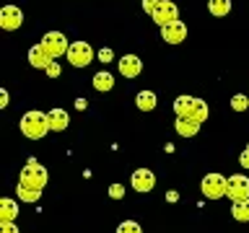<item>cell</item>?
<instances>
[{"instance_id": "obj_2", "label": "cell", "mask_w": 249, "mask_h": 233, "mask_svg": "<svg viewBox=\"0 0 249 233\" xmlns=\"http://www.w3.org/2000/svg\"><path fill=\"white\" fill-rule=\"evenodd\" d=\"M174 114L177 116H190V119L205 122L208 119V104L195 96H177L174 101Z\"/></svg>"}, {"instance_id": "obj_19", "label": "cell", "mask_w": 249, "mask_h": 233, "mask_svg": "<svg viewBox=\"0 0 249 233\" xmlns=\"http://www.w3.org/2000/svg\"><path fill=\"white\" fill-rule=\"evenodd\" d=\"M231 215H233V220L247 223V220H249V200H239V202H233Z\"/></svg>"}, {"instance_id": "obj_1", "label": "cell", "mask_w": 249, "mask_h": 233, "mask_svg": "<svg viewBox=\"0 0 249 233\" xmlns=\"http://www.w3.org/2000/svg\"><path fill=\"white\" fill-rule=\"evenodd\" d=\"M21 132L29 140H42L47 132H50V119H47L44 112H26L21 116Z\"/></svg>"}, {"instance_id": "obj_13", "label": "cell", "mask_w": 249, "mask_h": 233, "mask_svg": "<svg viewBox=\"0 0 249 233\" xmlns=\"http://www.w3.org/2000/svg\"><path fill=\"white\" fill-rule=\"evenodd\" d=\"M140 70H143V62H140L138 54H124V57H120V73L124 78H138Z\"/></svg>"}, {"instance_id": "obj_10", "label": "cell", "mask_w": 249, "mask_h": 233, "mask_svg": "<svg viewBox=\"0 0 249 233\" xmlns=\"http://www.w3.org/2000/svg\"><path fill=\"white\" fill-rule=\"evenodd\" d=\"M161 36L166 44H182L187 39V23L174 21V23H169V26H161Z\"/></svg>"}, {"instance_id": "obj_5", "label": "cell", "mask_w": 249, "mask_h": 233, "mask_svg": "<svg viewBox=\"0 0 249 233\" xmlns=\"http://www.w3.org/2000/svg\"><path fill=\"white\" fill-rule=\"evenodd\" d=\"M96 57L91 50V44L89 42H73L70 44V50H68V62L73 67H86V65H91V60Z\"/></svg>"}, {"instance_id": "obj_6", "label": "cell", "mask_w": 249, "mask_h": 233, "mask_svg": "<svg viewBox=\"0 0 249 233\" xmlns=\"http://www.w3.org/2000/svg\"><path fill=\"white\" fill-rule=\"evenodd\" d=\"M42 47H44V50L52 54L54 60H57L60 54H68V50H70V44H68L65 34H60V31H50V34H44V39H42Z\"/></svg>"}, {"instance_id": "obj_11", "label": "cell", "mask_w": 249, "mask_h": 233, "mask_svg": "<svg viewBox=\"0 0 249 233\" xmlns=\"http://www.w3.org/2000/svg\"><path fill=\"white\" fill-rule=\"evenodd\" d=\"M130 184H132V189H135V192L143 194V192H151L156 186V176H153V171H148V168H138L135 174H132Z\"/></svg>"}, {"instance_id": "obj_31", "label": "cell", "mask_w": 249, "mask_h": 233, "mask_svg": "<svg viewBox=\"0 0 249 233\" xmlns=\"http://www.w3.org/2000/svg\"><path fill=\"white\" fill-rule=\"evenodd\" d=\"M177 197H179L177 192H169V194H166V200H169V202H177Z\"/></svg>"}, {"instance_id": "obj_32", "label": "cell", "mask_w": 249, "mask_h": 233, "mask_svg": "<svg viewBox=\"0 0 249 233\" xmlns=\"http://www.w3.org/2000/svg\"><path fill=\"white\" fill-rule=\"evenodd\" d=\"M247 150H249V145H247Z\"/></svg>"}, {"instance_id": "obj_25", "label": "cell", "mask_w": 249, "mask_h": 233, "mask_svg": "<svg viewBox=\"0 0 249 233\" xmlns=\"http://www.w3.org/2000/svg\"><path fill=\"white\" fill-rule=\"evenodd\" d=\"M159 3H161V0H143V11L153 16V11L159 8Z\"/></svg>"}, {"instance_id": "obj_29", "label": "cell", "mask_w": 249, "mask_h": 233, "mask_svg": "<svg viewBox=\"0 0 249 233\" xmlns=\"http://www.w3.org/2000/svg\"><path fill=\"white\" fill-rule=\"evenodd\" d=\"M241 166H244V168H249V150H244V153H241Z\"/></svg>"}, {"instance_id": "obj_3", "label": "cell", "mask_w": 249, "mask_h": 233, "mask_svg": "<svg viewBox=\"0 0 249 233\" xmlns=\"http://www.w3.org/2000/svg\"><path fill=\"white\" fill-rule=\"evenodd\" d=\"M21 186H29V189H36V192H42L44 189V184H47V168L39 163L36 158H29L26 161V166L21 168Z\"/></svg>"}, {"instance_id": "obj_8", "label": "cell", "mask_w": 249, "mask_h": 233, "mask_svg": "<svg viewBox=\"0 0 249 233\" xmlns=\"http://www.w3.org/2000/svg\"><path fill=\"white\" fill-rule=\"evenodd\" d=\"M226 194H229V200L239 202V200H249V179L247 176H229V186H226Z\"/></svg>"}, {"instance_id": "obj_9", "label": "cell", "mask_w": 249, "mask_h": 233, "mask_svg": "<svg viewBox=\"0 0 249 233\" xmlns=\"http://www.w3.org/2000/svg\"><path fill=\"white\" fill-rule=\"evenodd\" d=\"M21 23H23V13H21V8H16V5H5V8H0V29H5V31H16V29H21Z\"/></svg>"}, {"instance_id": "obj_15", "label": "cell", "mask_w": 249, "mask_h": 233, "mask_svg": "<svg viewBox=\"0 0 249 233\" xmlns=\"http://www.w3.org/2000/svg\"><path fill=\"white\" fill-rule=\"evenodd\" d=\"M47 119H50V130L52 132H62L68 127L70 116H68V112H62V109H52V112H47Z\"/></svg>"}, {"instance_id": "obj_26", "label": "cell", "mask_w": 249, "mask_h": 233, "mask_svg": "<svg viewBox=\"0 0 249 233\" xmlns=\"http://www.w3.org/2000/svg\"><path fill=\"white\" fill-rule=\"evenodd\" d=\"M109 194H112V197H114V200H120V197H122V194H124V189H122V186H120V184H112V186H109Z\"/></svg>"}, {"instance_id": "obj_27", "label": "cell", "mask_w": 249, "mask_h": 233, "mask_svg": "<svg viewBox=\"0 0 249 233\" xmlns=\"http://www.w3.org/2000/svg\"><path fill=\"white\" fill-rule=\"evenodd\" d=\"M96 57H99L101 62H109V60H112V57H114V54H112V50H107V47H104V50H101V52L96 54Z\"/></svg>"}, {"instance_id": "obj_17", "label": "cell", "mask_w": 249, "mask_h": 233, "mask_svg": "<svg viewBox=\"0 0 249 233\" xmlns=\"http://www.w3.org/2000/svg\"><path fill=\"white\" fill-rule=\"evenodd\" d=\"M93 88L101 91V93L112 91V88H114V75H112V73H107V70L96 73V75H93Z\"/></svg>"}, {"instance_id": "obj_28", "label": "cell", "mask_w": 249, "mask_h": 233, "mask_svg": "<svg viewBox=\"0 0 249 233\" xmlns=\"http://www.w3.org/2000/svg\"><path fill=\"white\" fill-rule=\"evenodd\" d=\"M47 75H50V78H57L60 75V65H57V62H52V65L47 67Z\"/></svg>"}, {"instance_id": "obj_22", "label": "cell", "mask_w": 249, "mask_h": 233, "mask_svg": "<svg viewBox=\"0 0 249 233\" xmlns=\"http://www.w3.org/2000/svg\"><path fill=\"white\" fill-rule=\"evenodd\" d=\"M247 106H249V96H244V93H236V96L231 99V109H233V112H244Z\"/></svg>"}, {"instance_id": "obj_4", "label": "cell", "mask_w": 249, "mask_h": 233, "mask_svg": "<svg viewBox=\"0 0 249 233\" xmlns=\"http://www.w3.org/2000/svg\"><path fill=\"white\" fill-rule=\"evenodd\" d=\"M226 186H229V179L221 176V174H205L200 182V189L208 200H218V197H226Z\"/></svg>"}, {"instance_id": "obj_16", "label": "cell", "mask_w": 249, "mask_h": 233, "mask_svg": "<svg viewBox=\"0 0 249 233\" xmlns=\"http://www.w3.org/2000/svg\"><path fill=\"white\" fill-rule=\"evenodd\" d=\"M16 215H18V205H16L13 200H8V197H0V223L16 220Z\"/></svg>"}, {"instance_id": "obj_21", "label": "cell", "mask_w": 249, "mask_h": 233, "mask_svg": "<svg viewBox=\"0 0 249 233\" xmlns=\"http://www.w3.org/2000/svg\"><path fill=\"white\" fill-rule=\"evenodd\" d=\"M16 194H18V200L23 202H36L39 197H42V192H36V189H29V186H16Z\"/></svg>"}, {"instance_id": "obj_12", "label": "cell", "mask_w": 249, "mask_h": 233, "mask_svg": "<svg viewBox=\"0 0 249 233\" xmlns=\"http://www.w3.org/2000/svg\"><path fill=\"white\" fill-rule=\"evenodd\" d=\"M52 62H54V57L44 50L42 44H34V47L29 50V65H31V67H36V70H47V67L52 65Z\"/></svg>"}, {"instance_id": "obj_18", "label": "cell", "mask_w": 249, "mask_h": 233, "mask_svg": "<svg viewBox=\"0 0 249 233\" xmlns=\"http://www.w3.org/2000/svg\"><path fill=\"white\" fill-rule=\"evenodd\" d=\"M135 104L140 112H153L156 109V93L153 91H140L135 96Z\"/></svg>"}, {"instance_id": "obj_23", "label": "cell", "mask_w": 249, "mask_h": 233, "mask_svg": "<svg viewBox=\"0 0 249 233\" xmlns=\"http://www.w3.org/2000/svg\"><path fill=\"white\" fill-rule=\"evenodd\" d=\"M117 233H143V228H140L135 220H124V223H120Z\"/></svg>"}, {"instance_id": "obj_24", "label": "cell", "mask_w": 249, "mask_h": 233, "mask_svg": "<svg viewBox=\"0 0 249 233\" xmlns=\"http://www.w3.org/2000/svg\"><path fill=\"white\" fill-rule=\"evenodd\" d=\"M0 233H18V228H16L13 220H5V223H0Z\"/></svg>"}, {"instance_id": "obj_14", "label": "cell", "mask_w": 249, "mask_h": 233, "mask_svg": "<svg viewBox=\"0 0 249 233\" xmlns=\"http://www.w3.org/2000/svg\"><path fill=\"white\" fill-rule=\"evenodd\" d=\"M200 124H202V122L190 119V116H177L174 127H177V132H179L182 137H195V135H197V130H200Z\"/></svg>"}, {"instance_id": "obj_7", "label": "cell", "mask_w": 249, "mask_h": 233, "mask_svg": "<svg viewBox=\"0 0 249 233\" xmlns=\"http://www.w3.org/2000/svg\"><path fill=\"white\" fill-rule=\"evenodd\" d=\"M151 18L159 23V26H169V23H174V21H179V8L171 3V0H161L159 3V8L153 11V16Z\"/></svg>"}, {"instance_id": "obj_20", "label": "cell", "mask_w": 249, "mask_h": 233, "mask_svg": "<svg viewBox=\"0 0 249 233\" xmlns=\"http://www.w3.org/2000/svg\"><path fill=\"white\" fill-rule=\"evenodd\" d=\"M208 8H210V13H213L215 18H221V16L231 13V0H208Z\"/></svg>"}, {"instance_id": "obj_30", "label": "cell", "mask_w": 249, "mask_h": 233, "mask_svg": "<svg viewBox=\"0 0 249 233\" xmlns=\"http://www.w3.org/2000/svg\"><path fill=\"white\" fill-rule=\"evenodd\" d=\"M0 106H8V91H0Z\"/></svg>"}]
</instances>
